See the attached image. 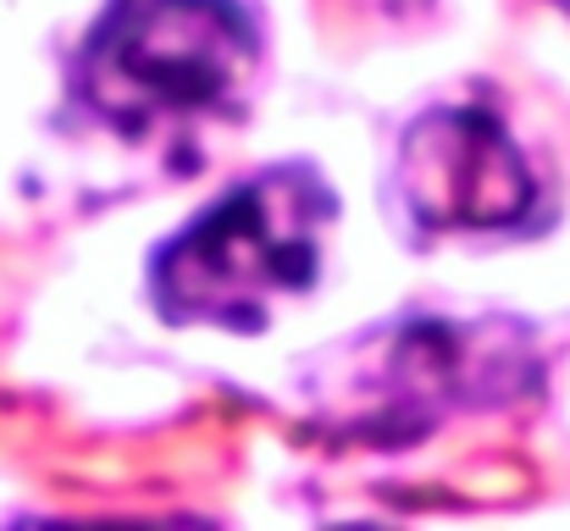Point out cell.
I'll use <instances>...</instances> for the list:
<instances>
[{
	"instance_id": "1",
	"label": "cell",
	"mask_w": 570,
	"mask_h": 531,
	"mask_svg": "<svg viewBox=\"0 0 570 531\" xmlns=\"http://www.w3.org/2000/svg\"><path fill=\"white\" fill-rule=\"evenodd\" d=\"M261 61L238 0H111L78 56L83 106L128 139L227 111Z\"/></svg>"
},
{
	"instance_id": "2",
	"label": "cell",
	"mask_w": 570,
	"mask_h": 531,
	"mask_svg": "<svg viewBox=\"0 0 570 531\" xmlns=\"http://www.w3.org/2000/svg\"><path fill=\"white\" fill-rule=\"evenodd\" d=\"M333 194L311 167H277L233 188L184 227L150 272L167 322L261 327L266 311L322 266Z\"/></svg>"
},
{
	"instance_id": "3",
	"label": "cell",
	"mask_w": 570,
	"mask_h": 531,
	"mask_svg": "<svg viewBox=\"0 0 570 531\" xmlns=\"http://www.w3.org/2000/svg\"><path fill=\"white\" fill-rule=\"evenodd\" d=\"M399 194L426 233H493L527 222L538 183L493 111L432 106L399 145Z\"/></svg>"
},
{
	"instance_id": "4",
	"label": "cell",
	"mask_w": 570,
	"mask_h": 531,
	"mask_svg": "<svg viewBox=\"0 0 570 531\" xmlns=\"http://www.w3.org/2000/svg\"><path fill=\"white\" fill-rule=\"evenodd\" d=\"M554 6H566V11H570V0H554Z\"/></svg>"
}]
</instances>
